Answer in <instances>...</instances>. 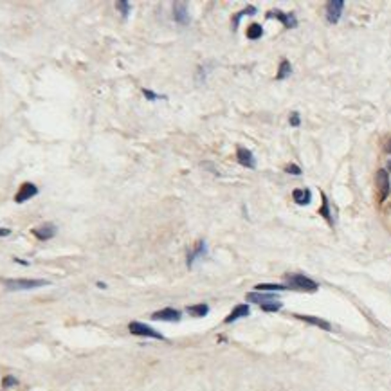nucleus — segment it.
<instances>
[{
	"instance_id": "3",
	"label": "nucleus",
	"mask_w": 391,
	"mask_h": 391,
	"mask_svg": "<svg viewBox=\"0 0 391 391\" xmlns=\"http://www.w3.org/2000/svg\"><path fill=\"white\" fill-rule=\"evenodd\" d=\"M128 330L132 335H137V337H150V339H159V341H164V335L161 332H157L153 326L146 323H141V321H132L128 324Z\"/></svg>"
},
{
	"instance_id": "23",
	"label": "nucleus",
	"mask_w": 391,
	"mask_h": 391,
	"mask_svg": "<svg viewBox=\"0 0 391 391\" xmlns=\"http://www.w3.org/2000/svg\"><path fill=\"white\" fill-rule=\"evenodd\" d=\"M116 9H118L121 15H123V18L126 20L130 15V9H132V4L130 2H126V0H119V2H116Z\"/></svg>"
},
{
	"instance_id": "24",
	"label": "nucleus",
	"mask_w": 391,
	"mask_h": 391,
	"mask_svg": "<svg viewBox=\"0 0 391 391\" xmlns=\"http://www.w3.org/2000/svg\"><path fill=\"white\" fill-rule=\"evenodd\" d=\"M262 307L263 312H278V310H281V303L279 301H270V303H265V305H260Z\"/></svg>"
},
{
	"instance_id": "22",
	"label": "nucleus",
	"mask_w": 391,
	"mask_h": 391,
	"mask_svg": "<svg viewBox=\"0 0 391 391\" xmlns=\"http://www.w3.org/2000/svg\"><path fill=\"white\" fill-rule=\"evenodd\" d=\"M321 200H323V206L319 207V215H321V217H323L328 223H332L334 220H332V215H330L328 198H326V195H324V193H321Z\"/></svg>"
},
{
	"instance_id": "20",
	"label": "nucleus",
	"mask_w": 391,
	"mask_h": 391,
	"mask_svg": "<svg viewBox=\"0 0 391 391\" xmlns=\"http://www.w3.org/2000/svg\"><path fill=\"white\" fill-rule=\"evenodd\" d=\"M289 287L285 285H276V283H260L256 285V292H279V291H287Z\"/></svg>"
},
{
	"instance_id": "5",
	"label": "nucleus",
	"mask_w": 391,
	"mask_h": 391,
	"mask_svg": "<svg viewBox=\"0 0 391 391\" xmlns=\"http://www.w3.org/2000/svg\"><path fill=\"white\" fill-rule=\"evenodd\" d=\"M38 186L33 184V182H24L20 186V190L17 191V195H15V202L17 204H25L27 200H31L33 196L38 195Z\"/></svg>"
},
{
	"instance_id": "12",
	"label": "nucleus",
	"mask_w": 391,
	"mask_h": 391,
	"mask_svg": "<svg viewBox=\"0 0 391 391\" xmlns=\"http://www.w3.org/2000/svg\"><path fill=\"white\" fill-rule=\"evenodd\" d=\"M206 252H207V244H206V242H204V240H198V242H196L195 249H193V251H191L190 254H188V260H186V265H188V267L191 269V267H193V265H195L196 260L204 256Z\"/></svg>"
},
{
	"instance_id": "14",
	"label": "nucleus",
	"mask_w": 391,
	"mask_h": 391,
	"mask_svg": "<svg viewBox=\"0 0 391 391\" xmlns=\"http://www.w3.org/2000/svg\"><path fill=\"white\" fill-rule=\"evenodd\" d=\"M292 198L297 206H308L312 202V191L310 190H294L292 191Z\"/></svg>"
},
{
	"instance_id": "7",
	"label": "nucleus",
	"mask_w": 391,
	"mask_h": 391,
	"mask_svg": "<svg viewBox=\"0 0 391 391\" xmlns=\"http://www.w3.org/2000/svg\"><path fill=\"white\" fill-rule=\"evenodd\" d=\"M270 18L279 20V24H283L287 29H294L297 25V20L294 13H283V11H279V9H272V11L267 13V20H270Z\"/></svg>"
},
{
	"instance_id": "16",
	"label": "nucleus",
	"mask_w": 391,
	"mask_h": 391,
	"mask_svg": "<svg viewBox=\"0 0 391 391\" xmlns=\"http://www.w3.org/2000/svg\"><path fill=\"white\" fill-rule=\"evenodd\" d=\"M247 299L252 303H258V305H265V303L276 301V296L265 294V292H251V294H247Z\"/></svg>"
},
{
	"instance_id": "27",
	"label": "nucleus",
	"mask_w": 391,
	"mask_h": 391,
	"mask_svg": "<svg viewBox=\"0 0 391 391\" xmlns=\"http://www.w3.org/2000/svg\"><path fill=\"white\" fill-rule=\"evenodd\" d=\"M285 171H287V173H291V175H301L303 173L301 168L296 166V164H287V166H285Z\"/></svg>"
},
{
	"instance_id": "6",
	"label": "nucleus",
	"mask_w": 391,
	"mask_h": 391,
	"mask_svg": "<svg viewBox=\"0 0 391 391\" xmlns=\"http://www.w3.org/2000/svg\"><path fill=\"white\" fill-rule=\"evenodd\" d=\"M182 314L177 310V308H162V310H157V312L151 314V319L153 321H168V323H179Z\"/></svg>"
},
{
	"instance_id": "19",
	"label": "nucleus",
	"mask_w": 391,
	"mask_h": 391,
	"mask_svg": "<svg viewBox=\"0 0 391 391\" xmlns=\"http://www.w3.org/2000/svg\"><path fill=\"white\" fill-rule=\"evenodd\" d=\"M186 310H188L191 316H195V318H204V316H207V312H209V307H207L206 303H198V305L188 307Z\"/></svg>"
},
{
	"instance_id": "10",
	"label": "nucleus",
	"mask_w": 391,
	"mask_h": 391,
	"mask_svg": "<svg viewBox=\"0 0 391 391\" xmlns=\"http://www.w3.org/2000/svg\"><path fill=\"white\" fill-rule=\"evenodd\" d=\"M173 18L175 22L180 24V25H188L190 24V11H188V4L186 2H175Z\"/></svg>"
},
{
	"instance_id": "18",
	"label": "nucleus",
	"mask_w": 391,
	"mask_h": 391,
	"mask_svg": "<svg viewBox=\"0 0 391 391\" xmlns=\"http://www.w3.org/2000/svg\"><path fill=\"white\" fill-rule=\"evenodd\" d=\"M291 74H292L291 62H289V60H281V63H279V67H278V74H276V79H278V81H281V79L289 78Z\"/></svg>"
},
{
	"instance_id": "30",
	"label": "nucleus",
	"mask_w": 391,
	"mask_h": 391,
	"mask_svg": "<svg viewBox=\"0 0 391 391\" xmlns=\"http://www.w3.org/2000/svg\"><path fill=\"white\" fill-rule=\"evenodd\" d=\"M388 151L391 153V139H390V143H388Z\"/></svg>"
},
{
	"instance_id": "15",
	"label": "nucleus",
	"mask_w": 391,
	"mask_h": 391,
	"mask_svg": "<svg viewBox=\"0 0 391 391\" xmlns=\"http://www.w3.org/2000/svg\"><path fill=\"white\" fill-rule=\"evenodd\" d=\"M296 318L301 319V321H305V323H308V324H314V326H319V328L326 330V332L332 330V324H330L328 321H324V319L314 318V316H301V314H296Z\"/></svg>"
},
{
	"instance_id": "4",
	"label": "nucleus",
	"mask_w": 391,
	"mask_h": 391,
	"mask_svg": "<svg viewBox=\"0 0 391 391\" xmlns=\"http://www.w3.org/2000/svg\"><path fill=\"white\" fill-rule=\"evenodd\" d=\"M56 233H58V227L50 222H45V223H42V225H38V227L31 229V235L40 242H47V240H50V238H54Z\"/></svg>"
},
{
	"instance_id": "2",
	"label": "nucleus",
	"mask_w": 391,
	"mask_h": 391,
	"mask_svg": "<svg viewBox=\"0 0 391 391\" xmlns=\"http://www.w3.org/2000/svg\"><path fill=\"white\" fill-rule=\"evenodd\" d=\"M285 281L289 283V289H296V291H305V292H316L319 285L314 279L303 276V274H287Z\"/></svg>"
},
{
	"instance_id": "26",
	"label": "nucleus",
	"mask_w": 391,
	"mask_h": 391,
	"mask_svg": "<svg viewBox=\"0 0 391 391\" xmlns=\"http://www.w3.org/2000/svg\"><path fill=\"white\" fill-rule=\"evenodd\" d=\"M289 123H291V126H299V124H301V116H299V112H292L291 118H289Z\"/></svg>"
},
{
	"instance_id": "8",
	"label": "nucleus",
	"mask_w": 391,
	"mask_h": 391,
	"mask_svg": "<svg viewBox=\"0 0 391 391\" xmlns=\"http://www.w3.org/2000/svg\"><path fill=\"white\" fill-rule=\"evenodd\" d=\"M375 182H377V190H379V200L384 202L390 196V177L386 173V170H379L377 171Z\"/></svg>"
},
{
	"instance_id": "31",
	"label": "nucleus",
	"mask_w": 391,
	"mask_h": 391,
	"mask_svg": "<svg viewBox=\"0 0 391 391\" xmlns=\"http://www.w3.org/2000/svg\"><path fill=\"white\" fill-rule=\"evenodd\" d=\"M388 168H390V171H391V162H390V164H388Z\"/></svg>"
},
{
	"instance_id": "25",
	"label": "nucleus",
	"mask_w": 391,
	"mask_h": 391,
	"mask_svg": "<svg viewBox=\"0 0 391 391\" xmlns=\"http://www.w3.org/2000/svg\"><path fill=\"white\" fill-rule=\"evenodd\" d=\"M143 94H145V98L146 99H150V101H157V99H166V96H159V94H155L153 90H148V89H145L143 90Z\"/></svg>"
},
{
	"instance_id": "29",
	"label": "nucleus",
	"mask_w": 391,
	"mask_h": 391,
	"mask_svg": "<svg viewBox=\"0 0 391 391\" xmlns=\"http://www.w3.org/2000/svg\"><path fill=\"white\" fill-rule=\"evenodd\" d=\"M9 235H11V229H7V227H0V238L9 236Z\"/></svg>"
},
{
	"instance_id": "1",
	"label": "nucleus",
	"mask_w": 391,
	"mask_h": 391,
	"mask_svg": "<svg viewBox=\"0 0 391 391\" xmlns=\"http://www.w3.org/2000/svg\"><path fill=\"white\" fill-rule=\"evenodd\" d=\"M45 285H49V281H45V279H4V287L7 291H33V289H40Z\"/></svg>"
},
{
	"instance_id": "28",
	"label": "nucleus",
	"mask_w": 391,
	"mask_h": 391,
	"mask_svg": "<svg viewBox=\"0 0 391 391\" xmlns=\"http://www.w3.org/2000/svg\"><path fill=\"white\" fill-rule=\"evenodd\" d=\"M18 380L15 379V377H11V375H7L6 379H4V388H13V386H17Z\"/></svg>"
},
{
	"instance_id": "11",
	"label": "nucleus",
	"mask_w": 391,
	"mask_h": 391,
	"mask_svg": "<svg viewBox=\"0 0 391 391\" xmlns=\"http://www.w3.org/2000/svg\"><path fill=\"white\" fill-rule=\"evenodd\" d=\"M236 161L240 162L242 166L251 168V170H254V168H256V159H254V153H252L251 150H247V148H238V151H236Z\"/></svg>"
},
{
	"instance_id": "13",
	"label": "nucleus",
	"mask_w": 391,
	"mask_h": 391,
	"mask_svg": "<svg viewBox=\"0 0 391 391\" xmlns=\"http://www.w3.org/2000/svg\"><path fill=\"white\" fill-rule=\"evenodd\" d=\"M251 314V308H249V305H236L235 308H233V312L225 318V323H235V321H238V319L242 318H247Z\"/></svg>"
},
{
	"instance_id": "21",
	"label": "nucleus",
	"mask_w": 391,
	"mask_h": 391,
	"mask_svg": "<svg viewBox=\"0 0 391 391\" xmlns=\"http://www.w3.org/2000/svg\"><path fill=\"white\" fill-rule=\"evenodd\" d=\"M263 36V27L260 24H251L247 27V38L249 40H260Z\"/></svg>"
},
{
	"instance_id": "9",
	"label": "nucleus",
	"mask_w": 391,
	"mask_h": 391,
	"mask_svg": "<svg viewBox=\"0 0 391 391\" xmlns=\"http://www.w3.org/2000/svg\"><path fill=\"white\" fill-rule=\"evenodd\" d=\"M344 9V2L342 0H330L326 4V20L328 24H337Z\"/></svg>"
},
{
	"instance_id": "17",
	"label": "nucleus",
	"mask_w": 391,
	"mask_h": 391,
	"mask_svg": "<svg viewBox=\"0 0 391 391\" xmlns=\"http://www.w3.org/2000/svg\"><path fill=\"white\" fill-rule=\"evenodd\" d=\"M258 13V9L254 6H247L245 9H244V11H240V13H236L235 17H233V25H231V29H233V31H236V29H238V25H240V20L244 17H247V15H249V17H251V15H256Z\"/></svg>"
}]
</instances>
